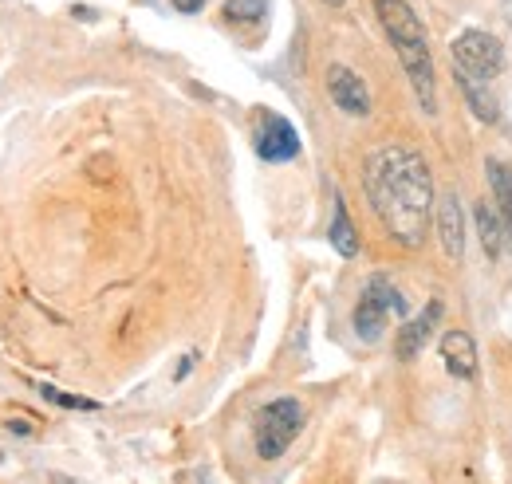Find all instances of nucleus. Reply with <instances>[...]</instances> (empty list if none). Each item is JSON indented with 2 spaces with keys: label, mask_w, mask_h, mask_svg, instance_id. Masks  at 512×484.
Segmentation results:
<instances>
[{
  "label": "nucleus",
  "mask_w": 512,
  "mask_h": 484,
  "mask_svg": "<svg viewBox=\"0 0 512 484\" xmlns=\"http://www.w3.org/2000/svg\"><path fill=\"white\" fill-rule=\"evenodd\" d=\"M453 79H457V87H461V95H465V103H469V111L477 115L481 122H497V99H493V87L485 83V79H473V75H465V71H457L453 67Z\"/></svg>",
  "instance_id": "f8f14e48"
},
{
  "label": "nucleus",
  "mask_w": 512,
  "mask_h": 484,
  "mask_svg": "<svg viewBox=\"0 0 512 484\" xmlns=\"http://www.w3.org/2000/svg\"><path fill=\"white\" fill-rule=\"evenodd\" d=\"M40 394H44L48 402L64 406V410H99V402H91V398H79V394H60L56 386H44V382H40Z\"/></svg>",
  "instance_id": "2eb2a0df"
},
{
  "label": "nucleus",
  "mask_w": 512,
  "mask_h": 484,
  "mask_svg": "<svg viewBox=\"0 0 512 484\" xmlns=\"http://www.w3.org/2000/svg\"><path fill=\"white\" fill-rule=\"evenodd\" d=\"M256 154L264 162H288L300 154V138L292 130V122L280 119V115H264L256 126Z\"/></svg>",
  "instance_id": "0eeeda50"
},
{
  "label": "nucleus",
  "mask_w": 512,
  "mask_h": 484,
  "mask_svg": "<svg viewBox=\"0 0 512 484\" xmlns=\"http://www.w3.org/2000/svg\"><path fill=\"white\" fill-rule=\"evenodd\" d=\"M225 16L229 20H260L264 16V0H229Z\"/></svg>",
  "instance_id": "dca6fc26"
},
{
  "label": "nucleus",
  "mask_w": 512,
  "mask_h": 484,
  "mask_svg": "<svg viewBox=\"0 0 512 484\" xmlns=\"http://www.w3.org/2000/svg\"><path fill=\"white\" fill-rule=\"evenodd\" d=\"M489 185H493L497 209H501V217H505V229H509V241H512V166L509 162H489Z\"/></svg>",
  "instance_id": "4468645a"
},
{
  "label": "nucleus",
  "mask_w": 512,
  "mask_h": 484,
  "mask_svg": "<svg viewBox=\"0 0 512 484\" xmlns=\"http://www.w3.org/2000/svg\"><path fill=\"white\" fill-rule=\"evenodd\" d=\"M438 237H442L449 260H461V252H465V209H461L457 193H442V201H438Z\"/></svg>",
  "instance_id": "9d476101"
},
{
  "label": "nucleus",
  "mask_w": 512,
  "mask_h": 484,
  "mask_svg": "<svg viewBox=\"0 0 512 484\" xmlns=\"http://www.w3.org/2000/svg\"><path fill=\"white\" fill-rule=\"evenodd\" d=\"M363 185L371 209L379 213L383 229L406 248H418L430 233V205H434V178L418 150L383 146L367 158Z\"/></svg>",
  "instance_id": "f257e3e1"
},
{
  "label": "nucleus",
  "mask_w": 512,
  "mask_h": 484,
  "mask_svg": "<svg viewBox=\"0 0 512 484\" xmlns=\"http://www.w3.org/2000/svg\"><path fill=\"white\" fill-rule=\"evenodd\" d=\"M473 221H477V237H481L485 256H489V260H501V248H505V237H509L501 209H493L489 201H481V205L473 209Z\"/></svg>",
  "instance_id": "9b49d317"
},
{
  "label": "nucleus",
  "mask_w": 512,
  "mask_h": 484,
  "mask_svg": "<svg viewBox=\"0 0 512 484\" xmlns=\"http://www.w3.org/2000/svg\"><path fill=\"white\" fill-rule=\"evenodd\" d=\"M390 319H406V296L386 276H371L355 303V335L363 343H379Z\"/></svg>",
  "instance_id": "20e7f679"
},
{
  "label": "nucleus",
  "mask_w": 512,
  "mask_h": 484,
  "mask_svg": "<svg viewBox=\"0 0 512 484\" xmlns=\"http://www.w3.org/2000/svg\"><path fill=\"white\" fill-rule=\"evenodd\" d=\"M449 56H453V67H457V71H465V75H473V79H485V83H493V79L501 75V67H505V48H501V40L489 36V32H481V28H469V32H461V36H453Z\"/></svg>",
  "instance_id": "39448f33"
},
{
  "label": "nucleus",
  "mask_w": 512,
  "mask_h": 484,
  "mask_svg": "<svg viewBox=\"0 0 512 484\" xmlns=\"http://www.w3.org/2000/svg\"><path fill=\"white\" fill-rule=\"evenodd\" d=\"M505 16H509V24H512V0H505Z\"/></svg>",
  "instance_id": "a211bd4d"
},
{
  "label": "nucleus",
  "mask_w": 512,
  "mask_h": 484,
  "mask_svg": "<svg viewBox=\"0 0 512 484\" xmlns=\"http://www.w3.org/2000/svg\"><path fill=\"white\" fill-rule=\"evenodd\" d=\"M442 363L453 378H461V382H473L477 378V343H473V335L469 331H446L442 335Z\"/></svg>",
  "instance_id": "1a4fd4ad"
},
{
  "label": "nucleus",
  "mask_w": 512,
  "mask_h": 484,
  "mask_svg": "<svg viewBox=\"0 0 512 484\" xmlns=\"http://www.w3.org/2000/svg\"><path fill=\"white\" fill-rule=\"evenodd\" d=\"M438 319H442V303H426L422 307V315H414V319H406L402 327H398V343H394V351H398V359L402 363H410V359H418V351L426 347V339L434 335V327H438Z\"/></svg>",
  "instance_id": "6e6552de"
},
{
  "label": "nucleus",
  "mask_w": 512,
  "mask_h": 484,
  "mask_svg": "<svg viewBox=\"0 0 512 484\" xmlns=\"http://www.w3.org/2000/svg\"><path fill=\"white\" fill-rule=\"evenodd\" d=\"M375 16L383 24L386 40L394 44L398 60L406 67V79L422 103V111H434L438 103V91H434V56H430V40H426V28L422 20L414 16V8L406 0H375Z\"/></svg>",
  "instance_id": "f03ea898"
},
{
  "label": "nucleus",
  "mask_w": 512,
  "mask_h": 484,
  "mask_svg": "<svg viewBox=\"0 0 512 484\" xmlns=\"http://www.w3.org/2000/svg\"><path fill=\"white\" fill-rule=\"evenodd\" d=\"M201 4H205V0H174V8H178V12H197Z\"/></svg>",
  "instance_id": "f3484780"
},
{
  "label": "nucleus",
  "mask_w": 512,
  "mask_h": 484,
  "mask_svg": "<svg viewBox=\"0 0 512 484\" xmlns=\"http://www.w3.org/2000/svg\"><path fill=\"white\" fill-rule=\"evenodd\" d=\"M331 244L343 260H355L359 256V233L351 225V213L343 205V197H335V217H331Z\"/></svg>",
  "instance_id": "ddd939ff"
},
{
  "label": "nucleus",
  "mask_w": 512,
  "mask_h": 484,
  "mask_svg": "<svg viewBox=\"0 0 512 484\" xmlns=\"http://www.w3.org/2000/svg\"><path fill=\"white\" fill-rule=\"evenodd\" d=\"M300 429H304V406H300L296 398H276V402H268L253 418L256 457H264V461L284 457L288 445L300 437Z\"/></svg>",
  "instance_id": "7ed1b4c3"
},
{
  "label": "nucleus",
  "mask_w": 512,
  "mask_h": 484,
  "mask_svg": "<svg viewBox=\"0 0 512 484\" xmlns=\"http://www.w3.org/2000/svg\"><path fill=\"white\" fill-rule=\"evenodd\" d=\"M327 95H331V103H335L339 111H347V115H367V111H371V91H367V83H363L351 67H343V63H331V67H327Z\"/></svg>",
  "instance_id": "423d86ee"
},
{
  "label": "nucleus",
  "mask_w": 512,
  "mask_h": 484,
  "mask_svg": "<svg viewBox=\"0 0 512 484\" xmlns=\"http://www.w3.org/2000/svg\"><path fill=\"white\" fill-rule=\"evenodd\" d=\"M323 4H335V8H339V4H343V0H323Z\"/></svg>",
  "instance_id": "6ab92c4d"
}]
</instances>
